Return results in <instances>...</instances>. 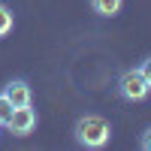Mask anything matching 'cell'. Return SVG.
I'll use <instances>...</instances> for the list:
<instances>
[{"mask_svg":"<svg viewBox=\"0 0 151 151\" xmlns=\"http://www.w3.org/2000/svg\"><path fill=\"white\" fill-rule=\"evenodd\" d=\"M115 91H118V97L124 100V103H145L148 94H151V88H148V82L142 79V73L136 70V67H130V70H124V73L118 76Z\"/></svg>","mask_w":151,"mask_h":151,"instance_id":"2","label":"cell"},{"mask_svg":"<svg viewBox=\"0 0 151 151\" xmlns=\"http://www.w3.org/2000/svg\"><path fill=\"white\" fill-rule=\"evenodd\" d=\"M0 127H3V124H0Z\"/></svg>","mask_w":151,"mask_h":151,"instance_id":"10","label":"cell"},{"mask_svg":"<svg viewBox=\"0 0 151 151\" xmlns=\"http://www.w3.org/2000/svg\"><path fill=\"white\" fill-rule=\"evenodd\" d=\"M139 148H142V151H151V124L139 133Z\"/></svg>","mask_w":151,"mask_h":151,"instance_id":"9","label":"cell"},{"mask_svg":"<svg viewBox=\"0 0 151 151\" xmlns=\"http://www.w3.org/2000/svg\"><path fill=\"white\" fill-rule=\"evenodd\" d=\"M73 139H76V145H82L88 151H100L112 139V124L103 115H94V112L79 115L76 124H73Z\"/></svg>","mask_w":151,"mask_h":151,"instance_id":"1","label":"cell"},{"mask_svg":"<svg viewBox=\"0 0 151 151\" xmlns=\"http://www.w3.org/2000/svg\"><path fill=\"white\" fill-rule=\"evenodd\" d=\"M3 127L12 133V136H30L36 130V112L33 106H18V109H12V115L6 118Z\"/></svg>","mask_w":151,"mask_h":151,"instance_id":"3","label":"cell"},{"mask_svg":"<svg viewBox=\"0 0 151 151\" xmlns=\"http://www.w3.org/2000/svg\"><path fill=\"white\" fill-rule=\"evenodd\" d=\"M15 27V12H12L6 3H0V40H6Z\"/></svg>","mask_w":151,"mask_h":151,"instance_id":"6","label":"cell"},{"mask_svg":"<svg viewBox=\"0 0 151 151\" xmlns=\"http://www.w3.org/2000/svg\"><path fill=\"white\" fill-rule=\"evenodd\" d=\"M0 91L6 94V100L12 103V109H18V106H33V88L24 82V79H9Z\"/></svg>","mask_w":151,"mask_h":151,"instance_id":"4","label":"cell"},{"mask_svg":"<svg viewBox=\"0 0 151 151\" xmlns=\"http://www.w3.org/2000/svg\"><path fill=\"white\" fill-rule=\"evenodd\" d=\"M136 70L142 73V79H145V82H148V88H151V55H148V58H142V60H139V67H136Z\"/></svg>","mask_w":151,"mask_h":151,"instance_id":"8","label":"cell"},{"mask_svg":"<svg viewBox=\"0 0 151 151\" xmlns=\"http://www.w3.org/2000/svg\"><path fill=\"white\" fill-rule=\"evenodd\" d=\"M12 115V103L6 100V94L0 91V124H6V118Z\"/></svg>","mask_w":151,"mask_h":151,"instance_id":"7","label":"cell"},{"mask_svg":"<svg viewBox=\"0 0 151 151\" xmlns=\"http://www.w3.org/2000/svg\"><path fill=\"white\" fill-rule=\"evenodd\" d=\"M91 3V9L97 12L100 18H115L118 12L124 9V0H88Z\"/></svg>","mask_w":151,"mask_h":151,"instance_id":"5","label":"cell"}]
</instances>
